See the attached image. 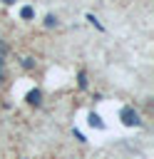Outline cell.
I'll use <instances>...</instances> for the list:
<instances>
[{"instance_id": "cell-1", "label": "cell", "mask_w": 154, "mask_h": 159, "mask_svg": "<svg viewBox=\"0 0 154 159\" xmlns=\"http://www.w3.org/2000/svg\"><path fill=\"white\" fill-rule=\"evenodd\" d=\"M119 119H122V124H127V127H139V124H142L139 112L132 109V107H124V109L119 112Z\"/></svg>"}, {"instance_id": "cell-2", "label": "cell", "mask_w": 154, "mask_h": 159, "mask_svg": "<svg viewBox=\"0 0 154 159\" xmlns=\"http://www.w3.org/2000/svg\"><path fill=\"white\" fill-rule=\"evenodd\" d=\"M89 127H97V129H104V122H102V117L97 114V112H89Z\"/></svg>"}, {"instance_id": "cell-3", "label": "cell", "mask_w": 154, "mask_h": 159, "mask_svg": "<svg viewBox=\"0 0 154 159\" xmlns=\"http://www.w3.org/2000/svg\"><path fill=\"white\" fill-rule=\"evenodd\" d=\"M27 102H30V104H40V102H42V92H40V89H30V92H27Z\"/></svg>"}, {"instance_id": "cell-4", "label": "cell", "mask_w": 154, "mask_h": 159, "mask_svg": "<svg viewBox=\"0 0 154 159\" xmlns=\"http://www.w3.org/2000/svg\"><path fill=\"white\" fill-rule=\"evenodd\" d=\"M32 15H35V10H32V7H30V5H25V7H22V10H20V17H22V20H30V17H32Z\"/></svg>"}, {"instance_id": "cell-5", "label": "cell", "mask_w": 154, "mask_h": 159, "mask_svg": "<svg viewBox=\"0 0 154 159\" xmlns=\"http://www.w3.org/2000/svg\"><path fill=\"white\" fill-rule=\"evenodd\" d=\"M45 25H47V27H55V25H57V17H55V15H47V17H45Z\"/></svg>"}, {"instance_id": "cell-6", "label": "cell", "mask_w": 154, "mask_h": 159, "mask_svg": "<svg viewBox=\"0 0 154 159\" xmlns=\"http://www.w3.org/2000/svg\"><path fill=\"white\" fill-rule=\"evenodd\" d=\"M5 52H7V47H5V42L0 40V65H2V57H5Z\"/></svg>"}, {"instance_id": "cell-7", "label": "cell", "mask_w": 154, "mask_h": 159, "mask_svg": "<svg viewBox=\"0 0 154 159\" xmlns=\"http://www.w3.org/2000/svg\"><path fill=\"white\" fill-rule=\"evenodd\" d=\"M32 65H35V62H32V57H25V60H22V67H27V70H30Z\"/></svg>"}, {"instance_id": "cell-8", "label": "cell", "mask_w": 154, "mask_h": 159, "mask_svg": "<svg viewBox=\"0 0 154 159\" xmlns=\"http://www.w3.org/2000/svg\"><path fill=\"white\" fill-rule=\"evenodd\" d=\"M79 87H87V80H84V72H79Z\"/></svg>"}, {"instance_id": "cell-9", "label": "cell", "mask_w": 154, "mask_h": 159, "mask_svg": "<svg viewBox=\"0 0 154 159\" xmlns=\"http://www.w3.org/2000/svg\"><path fill=\"white\" fill-rule=\"evenodd\" d=\"M2 2H5V5H12V2H15V0H2Z\"/></svg>"}, {"instance_id": "cell-10", "label": "cell", "mask_w": 154, "mask_h": 159, "mask_svg": "<svg viewBox=\"0 0 154 159\" xmlns=\"http://www.w3.org/2000/svg\"><path fill=\"white\" fill-rule=\"evenodd\" d=\"M0 82H2V70H0Z\"/></svg>"}]
</instances>
